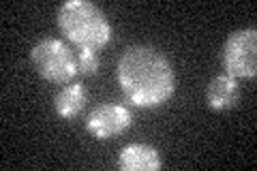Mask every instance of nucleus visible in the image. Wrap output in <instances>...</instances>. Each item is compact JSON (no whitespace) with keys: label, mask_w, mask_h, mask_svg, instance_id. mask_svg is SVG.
<instances>
[{"label":"nucleus","mask_w":257,"mask_h":171,"mask_svg":"<svg viewBox=\"0 0 257 171\" xmlns=\"http://www.w3.org/2000/svg\"><path fill=\"white\" fill-rule=\"evenodd\" d=\"M161 165L163 158L150 143H128L118 152V167L122 171H157Z\"/></svg>","instance_id":"6"},{"label":"nucleus","mask_w":257,"mask_h":171,"mask_svg":"<svg viewBox=\"0 0 257 171\" xmlns=\"http://www.w3.org/2000/svg\"><path fill=\"white\" fill-rule=\"evenodd\" d=\"M223 67L234 79H253L257 75V30L242 28L227 37L223 45Z\"/></svg>","instance_id":"4"},{"label":"nucleus","mask_w":257,"mask_h":171,"mask_svg":"<svg viewBox=\"0 0 257 171\" xmlns=\"http://www.w3.org/2000/svg\"><path fill=\"white\" fill-rule=\"evenodd\" d=\"M238 99H240L238 81L231 75H227V73L210 79V84H208V88H206L208 107L214 109V111H227L231 107H236Z\"/></svg>","instance_id":"7"},{"label":"nucleus","mask_w":257,"mask_h":171,"mask_svg":"<svg viewBox=\"0 0 257 171\" xmlns=\"http://www.w3.org/2000/svg\"><path fill=\"white\" fill-rule=\"evenodd\" d=\"M32 67L52 84H71L77 77V58L60 39H43L30 52Z\"/></svg>","instance_id":"3"},{"label":"nucleus","mask_w":257,"mask_h":171,"mask_svg":"<svg viewBox=\"0 0 257 171\" xmlns=\"http://www.w3.org/2000/svg\"><path fill=\"white\" fill-rule=\"evenodd\" d=\"M118 84L128 103L157 109L174 96L176 77L170 60L146 45H133L118 60Z\"/></svg>","instance_id":"1"},{"label":"nucleus","mask_w":257,"mask_h":171,"mask_svg":"<svg viewBox=\"0 0 257 171\" xmlns=\"http://www.w3.org/2000/svg\"><path fill=\"white\" fill-rule=\"evenodd\" d=\"M77 71L79 75H96L99 73V54L94 50H79L77 52Z\"/></svg>","instance_id":"9"},{"label":"nucleus","mask_w":257,"mask_h":171,"mask_svg":"<svg viewBox=\"0 0 257 171\" xmlns=\"http://www.w3.org/2000/svg\"><path fill=\"white\" fill-rule=\"evenodd\" d=\"M131 126H133V111L118 103L96 105L86 118V131L99 141L122 135Z\"/></svg>","instance_id":"5"},{"label":"nucleus","mask_w":257,"mask_h":171,"mask_svg":"<svg viewBox=\"0 0 257 171\" xmlns=\"http://www.w3.org/2000/svg\"><path fill=\"white\" fill-rule=\"evenodd\" d=\"M58 28L79 50L99 52L107 47L114 37L111 24L94 3L88 0H69L58 9Z\"/></svg>","instance_id":"2"},{"label":"nucleus","mask_w":257,"mask_h":171,"mask_svg":"<svg viewBox=\"0 0 257 171\" xmlns=\"http://www.w3.org/2000/svg\"><path fill=\"white\" fill-rule=\"evenodd\" d=\"M86 99V88L79 81H71V84H64L54 96V109L62 120H71L84 109Z\"/></svg>","instance_id":"8"}]
</instances>
